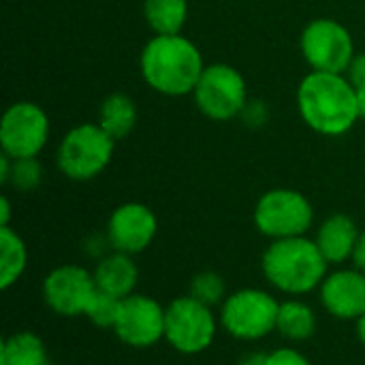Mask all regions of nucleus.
I'll list each match as a JSON object with an SVG mask.
<instances>
[{"label": "nucleus", "mask_w": 365, "mask_h": 365, "mask_svg": "<svg viewBox=\"0 0 365 365\" xmlns=\"http://www.w3.org/2000/svg\"><path fill=\"white\" fill-rule=\"evenodd\" d=\"M297 111L323 137H342L361 120L357 88L344 73L310 71L297 88Z\"/></svg>", "instance_id": "obj_1"}, {"label": "nucleus", "mask_w": 365, "mask_h": 365, "mask_svg": "<svg viewBox=\"0 0 365 365\" xmlns=\"http://www.w3.org/2000/svg\"><path fill=\"white\" fill-rule=\"evenodd\" d=\"M207 64L201 49L182 32L154 34L139 53L143 81L163 96H188Z\"/></svg>", "instance_id": "obj_2"}, {"label": "nucleus", "mask_w": 365, "mask_h": 365, "mask_svg": "<svg viewBox=\"0 0 365 365\" xmlns=\"http://www.w3.org/2000/svg\"><path fill=\"white\" fill-rule=\"evenodd\" d=\"M329 263L321 255L314 240L299 235L274 240L263 252L261 269L265 280L280 293L302 297L321 289L327 278Z\"/></svg>", "instance_id": "obj_3"}, {"label": "nucleus", "mask_w": 365, "mask_h": 365, "mask_svg": "<svg viewBox=\"0 0 365 365\" xmlns=\"http://www.w3.org/2000/svg\"><path fill=\"white\" fill-rule=\"evenodd\" d=\"M115 143L118 141L98 122L77 124L60 139L56 165L64 178L73 182H90L109 167Z\"/></svg>", "instance_id": "obj_4"}, {"label": "nucleus", "mask_w": 365, "mask_h": 365, "mask_svg": "<svg viewBox=\"0 0 365 365\" xmlns=\"http://www.w3.org/2000/svg\"><path fill=\"white\" fill-rule=\"evenodd\" d=\"M197 109L212 122H231L242 115L248 103L244 75L225 62L207 64L192 92Z\"/></svg>", "instance_id": "obj_5"}, {"label": "nucleus", "mask_w": 365, "mask_h": 365, "mask_svg": "<svg viewBox=\"0 0 365 365\" xmlns=\"http://www.w3.org/2000/svg\"><path fill=\"white\" fill-rule=\"evenodd\" d=\"M255 227L261 235L274 240L306 235L314 222L310 199L293 188H272L255 205Z\"/></svg>", "instance_id": "obj_6"}, {"label": "nucleus", "mask_w": 365, "mask_h": 365, "mask_svg": "<svg viewBox=\"0 0 365 365\" xmlns=\"http://www.w3.org/2000/svg\"><path fill=\"white\" fill-rule=\"evenodd\" d=\"M280 302L263 289H240L222 302L225 331L244 342H257L276 331Z\"/></svg>", "instance_id": "obj_7"}, {"label": "nucleus", "mask_w": 365, "mask_h": 365, "mask_svg": "<svg viewBox=\"0 0 365 365\" xmlns=\"http://www.w3.org/2000/svg\"><path fill=\"white\" fill-rule=\"evenodd\" d=\"M299 49L312 71L346 73L355 58L351 30L334 17L312 19L299 36Z\"/></svg>", "instance_id": "obj_8"}, {"label": "nucleus", "mask_w": 365, "mask_h": 365, "mask_svg": "<svg viewBox=\"0 0 365 365\" xmlns=\"http://www.w3.org/2000/svg\"><path fill=\"white\" fill-rule=\"evenodd\" d=\"M216 317L212 306L182 295L167 306L165 340L182 355H199L207 351L216 338Z\"/></svg>", "instance_id": "obj_9"}, {"label": "nucleus", "mask_w": 365, "mask_h": 365, "mask_svg": "<svg viewBox=\"0 0 365 365\" xmlns=\"http://www.w3.org/2000/svg\"><path fill=\"white\" fill-rule=\"evenodd\" d=\"M49 133V115L38 103H11L0 120V150L11 158H36L45 150Z\"/></svg>", "instance_id": "obj_10"}, {"label": "nucleus", "mask_w": 365, "mask_h": 365, "mask_svg": "<svg viewBox=\"0 0 365 365\" xmlns=\"http://www.w3.org/2000/svg\"><path fill=\"white\" fill-rule=\"evenodd\" d=\"M94 274L81 265H60L43 280V302L58 317L86 314L92 297L96 295Z\"/></svg>", "instance_id": "obj_11"}, {"label": "nucleus", "mask_w": 365, "mask_h": 365, "mask_svg": "<svg viewBox=\"0 0 365 365\" xmlns=\"http://www.w3.org/2000/svg\"><path fill=\"white\" fill-rule=\"evenodd\" d=\"M167 308H163L154 297L133 293L122 299L120 317L113 334L120 342L133 349H150L165 340Z\"/></svg>", "instance_id": "obj_12"}, {"label": "nucleus", "mask_w": 365, "mask_h": 365, "mask_svg": "<svg viewBox=\"0 0 365 365\" xmlns=\"http://www.w3.org/2000/svg\"><path fill=\"white\" fill-rule=\"evenodd\" d=\"M158 233V218L145 203L128 201L118 205L107 220V244L111 250L124 255H141Z\"/></svg>", "instance_id": "obj_13"}, {"label": "nucleus", "mask_w": 365, "mask_h": 365, "mask_svg": "<svg viewBox=\"0 0 365 365\" xmlns=\"http://www.w3.org/2000/svg\"><path fill=\"white\" fill-rule=\"evenodd\" d=\"M323 308L342 321H357L365 314V274L361 269H338L321 284Z\"/></svg>", "instance_id": "obj_14"}, {"label": "nucleus", "mask_w": 365, "mask_h": 365, "mask_svg": "<svg viewBox=\"0 0 365 365\" xmlns=\"http://www.w3.org/2000/svg\"><path fill=\"white\" fill-rule=\"evenodd\" d=\"M359 237L361 231L351 216L331 214L319 227L314 242L329 265H342L346 261H353Z\"/></svg>", "instance_id": "obj_15"}, {"label": "nucleus", "mask_w": 365, "mask_h": 365, "mask_svg": "<svg viewBox=\"0 0 365 365\" xmlns=\"http://www.w3.org/2000/svg\"><path fill=\"white\" fill-rule=\"evenodd\" d=\"M92 274H94V282L98 291L109 293L120 299L130 297L139 282V269L133 257L118 252V250L103 255Z\"/></svg>", "instance_id": "obj_16"}, {"label": "nucleus", "mask_w": 365, "mask_h": 365, "mask_svg": "<svg viewBox=\"0 0 365 365\" xmlns=\"http://www.w3.org/2000/svg\"><path fill=\"white\" fill-rule=\"evenodd\" d=\"M137 118H139V111H137L135 101L128 94H124V92H113V94H109L101 103L96 122L115 141H122V139H126L135 130Z\"/></svg>", "instance_id": "obj_17"}, {"label": "nucleus", "mask_w": 365, "mask_h": 365, "mask_svg": "<svg viewBox=\"0 0 365 365\" xmlns=\"http://www.w3.org/2000/svg\"><path fill=\"white\" fill-rule=\"evenodd\" d=\"M0 365H51L45 342L32 331H17L2 340Z\"/></svg>", "instance_id": "obj_18"}, {"label": "nucleus", "mask_w": 365, "mask_h": 365, "mask_svg": "<svg viewBox=\"0 0 365 365\" xmlns=\"http://www.w3.org/2000/svg\"><path fill=\"white\" fill-rule=\"evenodd\" d=\"M28 265V248L17 231L0 227V289L9 291L24 276Z\"/></svg>", "instance_id": "obj_19"}, {"label": "nucleus", "mask_w": 365, "mask_h": 365, "mask_svg": "<svg viewBox=\"0 0 365 365\" xmlns=\"http://www.w3.org/2000/svg\"><path fill=\"white\" fill-rule=\"evenodd\" d=\"M276 331L291 342H306L314 336L317 331V314L314 310L299 302V299H289L280 304L278 310V323Z\"/></svg>", "instance_id": "obj_20"}, {"label": "nucleus", "mask_w": 365, "mask_h": 365, "mask_svg": "<svg viewBox=\"0 0 365 365\" xmlns=\"http://www.w3.org/2000/svg\"><path fill=\"white\" fill-rule=\"evenodd\" d=\"M143 17L154 34H180L188 21V0H143Z\"/></svg>", "instance_id": "obj_21"}, {"label": "nucleus", "mask_w": 365, "mask_h": 365, "mask_svg": "<svg viewBox=\"0 0 365 365\" xmlns=\"http://www.w3.org/2000/svg\"><path fill=\"white\" fill-rule=\"evenodd\" d=\"M120 308H122V299L113 297L109 293L96 291V295L92 297L88 310L83 317H88V321L101 329H113L120 317Z\"/></svg>", "instance_id": "obj_22"}, {"label": "nucleus", "mask_w": 365, "mask_h": 365, "mask_svg": "<svg viewBox=\"0 0 365 365\" xmlns=\"http://www.w3.org/2000/svg\"><path fill=\"white\" fill-rule=\"evenodd\" d=\"M43 182V165L38 158H13L9 182L19 192H32Z\"/></svg>", "instance_id": "obj_23"}, {"label": "nucleus", "mask_w": 365, "mask_h": 365, "mask_svg": "<svg viewBox=\"0 0 365 365\" xmlns=\"http://www.w3.org/2000/svg\"><path fill=\"white\" fill-rule=\"evenodd\" d=\"M225 293H227L225 278L216 272H201L190 282V295L207 306H216L225 302L227 299Z\"/></svg>", "instance_id": "obj_24"}, {"label": "nucleus", "mask_w": 365, "mask_h": 365, "mask_svg": "<svg viewBox=\"0 0 365 365\" xmlns=\"http://www.w3.org/2000/svg\"><path fill=\"white\" fill-rule=\"evenodd\" d=\"M240 118L244 120V124H248L252 128H259V126H263L267 122L269 109H267L265 101H248Z\"/></svg>", "instance_id": "obj_25"}, {"label": "nucleus", "mask_w": 365, "mask_h": 365, "mask_svg": "<svg viewBox=\"0 0 365 365\" xmlns=\"http://www.w3.org/2000/svg\"><path fill=\"white\" fill-rule=\"evenodd\" d=\"M267 365H312L310 359L306 355H302L299 351L295 349H278L274 353H269V364Z\"/></svg>", "instance_id": "obj_26"}, {"label": "nucleus", "mask_w": 365, "mask_h": 365, "mask_svg": "<svg viewBox=\"0 0 365 365\" xmlns=\"http://www.w3.org/2000/svg\"><path fill=\"white\" fill-rule=\"evenodd\" d=\"M344 75L351 79L353 86L365 83V51L364 53H355V58H353V62H351V66H349V71Z\"/></svg>", "instance_id": "obj_27"}, {"label": "nucleus", "mask_w": 365, "mask_h": 365, "mask_svg": "<svg viewBox=\"0 0 365 365\" xmlns=\"http://www.w3.org/2000/svg\"><path fill=\"white\" fill-rule=\"evenodd\" d=\"M353 263L357 269H361L365 274V231L361 233L359 242H357V248H355V255H353Z\"/></svg>", "instance_id": "obj_28"}, {"label": "nucleus", "mask_w": 365, "mask_h": 365, "mask_svg": "<svg viewBox=\"0 0 365 365\" xmlns=\"http://www.w3.org/2000/svg\"><path fill=\"white\" fill-rule=\"evenodd\" d=\"M269 364V353H250L240 359L237 365H267Z\"/></svg>", "instance_id": "obj_29"}, {"label": "nucleus", "mask_w": 365, "mask_h": 365, "mask_svg": "<svg viewBox=\"0 0 365 365\" xmlns=\"http://www.w3.org/2000/svg\"><path fill=\"white\" fill-rule=\"evenodd\" d=\"M0 227H11V201H9V197H0Z\"/></svg>", "instance_id": "obj_30"}, {"label": "nucleus", "mask_w": 365, "mask_h": 365, "mask_svg": "<svg viewBox=\"0 0 365 365\" xmlns=\"http://www.w3.org/2000/svg\"><path fill=\"white\" fill-rule=\"evenodd\" d=\"M357 88V103H359V115L361 120H365V83L355 86Z\"/></svg>", "instance_id": "obj_31"}, {"label": "nucleus", "mask_w": 365, "mask_h": 365, "mask_svg": "<svg viewBox=\"0 0 365 365\" xmlns=\"http://www.w3.org/2000/svg\"><path fill=\"white\" fill-rule=\"evenodd\" d=\"M357 338H359V342L365 346V314H361L357 319Z\"/></svg>", "instance_id": "obj_32"}]
</instances>
